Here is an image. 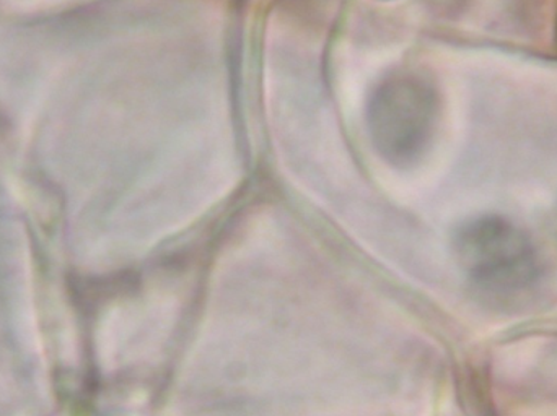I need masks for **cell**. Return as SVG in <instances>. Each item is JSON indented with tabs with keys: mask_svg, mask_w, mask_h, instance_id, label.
Listing matches in <instances>:
<instances>
[{
	"mask_svg": "<svg viewBox=\"0 0 557 416\" xmlns=\"http://www.w3.org/2000/svg\"><path fill=\"white\" fill-rule=\"evenodd\" d=\"M454 248L465 274L484 290L519 293L542 277V257L535 242L507 216L487 213L461 223Z\"/></svg>",
	"mask_w": 557,
	"mask_h": 416,
	"instance_id": "obj_1",
	"label": "cell"
},
{
	"mask_svg": "<svg viewBox=\"0 0 557 416\" xmlns=\"http://www.w3.org/2000/svg\"><path fill=\"white\" fill-rule=\"evenodd\" d=\"M437 117V91L419 77L393 78L370 106L376 146L395 160L421 155L431 142Z\"/></svg>",
	"mask_w": 557,
	"mask_h": 416,
	"instance_id": "obj_2",
	"label": "cell"
}]
</instances>
